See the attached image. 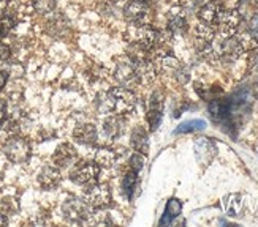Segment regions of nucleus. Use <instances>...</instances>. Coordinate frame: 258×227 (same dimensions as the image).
I'll return each instance as SVG.
<instances>
[{
    "instance_id": "1",
    "label": "nucleus",
    "mask_w": 258,
    "mask_h": 227,
    "mask_svg": "<svg viewBox=\"0 0 258 227\" xmlns=\"http://www.w3.org/2000/svg\"><path fill=\"white\" fill-rule=\"evenodd\" d=\"M252 103L253 92L249 87H244L228 98L212 99L209 104V116L227 133H233L238 128V125L249 116Z\"/></svg>"
},
{
    "instance_id": "2",
    "label": "nucleus",
    "mask_w": 258,
    "mask_h": 227,
    "mask_svg": "<svg viewBox=\"0 0 258 227\" xmlns=\"http://www.w3.org/2000/svg\"><path fill=\"white\" fill-rule=\"evenodd\" d=\"M135 95L127 87H114L108 92L98 95L95 106L102 113H117L125 116L135 109Z\"/></svg>"
},
{
    "instance_id": "3",
    "label": "nucleus",
    "mask_w": 258,
    "mask_h": 227,
    "mask_svg": "<svg viewBox=\"0 0 258 227\" xmlns=\"http://www.w3.org/2000/svg\"><path fill=\"white\" fill-rule=\"evenodd\" d=\"M114 76L122 84V87H127V88H132L140 82L137 65H135V62L128 55H120L114 59Z\"/></svg>"
},
{
    "instance_id": "4",
    "label": "nucleus",
    "mask_w": 258,
    "mask_h": 227,
    "mask_svg": "<svg viewBox=\"0 0 258 227\" xmlns=\"http://www.w3.org/2000/svg\"><path fill=\"white\" fill-rule=\"evenodd\" d=\"M122 16L128 24H148L151 7L148 0H128L122 10Z\"/></svg>"
},
{
    "instance_id": "5",
    "label": "nucleus",
    "mask_w": 258,
    "mask_h": 227,
    "mask_svg": "<svg viewBox=\"0 0 258 227\" xmlns=\"http://www.w3.org/2000/svg\"><path fill=\"white\" fill-rule=\"evenodd\" d=\"M84 200L94 208H106L113 202V192H111V188L108 185L92 183L86 189Z\"/></svg>"
},
{
    "instance_id": "6",
    "label": "nucleus",
    "mask_w": 258,
    "mask_h": 227,
    "mask_svg": "<svg viewBox=\"0 0 258 227\" xmlns=\"http://www.w3.org/2000/svg\"><path fill=\"white\" fill-rule=\"evenodd\" d=\"M89 203L84 199H78V197H70L62 203V214L67 221L70 222H83L91 216V211H89Z\"/></svg>"
},
{
    "instance_id": "7",
    "label": "nucleus",
    "mask_w": 258,
    "mask_h": 227,
    "mask_svg": "<svg viewBox=\"0 0 258 227\" xmlns=\"http://www.w3.org/2000/svg\"><path fill=\"white\" fill-rule=\"evenodd\" d=\"M100 175V166L94 161H86V163H80V164H76L73 167V170L70 172V178L72 181H75L76 185H92L97 181Z\"/></svg>"
},
{
    "instance_id": "8",
    "label": "nucleus",
    "mask_w": 258,
    "mask_h": 227,
    "mask_svg": "<svg viewBox=\"0 0 258 227\" xmlns=\"http://www.w3.org/2000/svg\"><path fill=\"white\" fill-rule=\"evenodd\" d=\"M242 22V16L238 8H222L216 24L222 35H236Z\"/></svg>"
},
{
    "instance_id": "9",
    "label": "nucleus",
    "mask_w": 258,
    "mask_h": 227,
    "mask_svg": "<svg viewBox=\"0 0 258 227\" xmlns=\"http://www.w3.org/2000/svg\"><path fill=\"white\" fill-rule=\"evenodd\" d=\"M5 156L11 163L15 164H24L29 158H30V145L26 139L22 138H11L7 144H5Z\"/></svg>"
},
{
    "instance_id": "10",
    "label": "nucleus",
    "mask_w": 258,
    "mask_h": 227,
    "mask_svg": "<svg viewBox=\"0 0 258 227\" xmlns=\"http://www.w3.org/2000/svg\"><path fill=\"white\" fill-rule=\"evenodd\" d=\"M157 68H159V71H162L165 76L174 77L179 82H187V79H188L185 68L179 63V60L174 59L171 54H163L159 59Z\"/></svg>"
},
{
    "instance_id": "11",
    "label": "nucleus",
    "mask_w": 258,
    "mask_h": 227,
    "mask_svg": "<svg viewBox=\"0 0 258 227\" xmlns=\"http://www.w3.org/2000/svg\"><path fill=\"white\" fill-rule=\"evenodd\" d=\"M163 116V95L160 92H154L149 99V109H148V123L151 131L159 128Z\"/></svg>"
},
{
    "instance_id": "12",
    "label": "nucleus",
    "mask_w": 258,
    "mask_h": 227,
    "mask_svg": "<svg viewBox=\"0 0 258 227\" xmlns=\"http://www.w3.org/2000/svg\"><path fill=\"white\" fill-rule=\"evenodd\" d=\"M78 160V152L72 144H60L52 155V163L57 167H69Z\"/></svg>"
},
{
    "instance_id": "13",
    "label": "nucleus",
    "mask_w": 258,
    "mask_h": 227,
    "mask_svg": "<svg viewBox=\"0 0 258 227\" xmlns=\"http://www.w3.org/2000/svg\"><path fill=\"white\" fill-rule=\"evenodd\" d=\"M62 181V175H60V170L57 166H46L40 170L38 174V185L43 189H55Z\"/></svg>"
},
{
    "instance_id": "14",
    "label": "nucleus",
    "mask_w": 258,
    "mask_h": 227,
    "mask_svg": "<svg viewBox=\"0 0 258 227\" xmlns=\"http://www.w3.org/2000/svg\"><path fill=\"white\" fill-rule=\"evenodd\" d=\"M216 144L209 141L208 138H201L195 142V155H197V160L200 164L208 166L216 156Z\"/></svg>"
},
{
    "instance_id": "15",
    "label": "nucleus",
    "mask_w": 258,
    "mask_h": 227,
    "mask_svg": "<svg viewBox=\"0 0 258 227\" xmlns=\"http://www.w3.org/2000/svg\"><path fill=\"white\" fill-rule=\"evenodd\" d=\"M73 139L83 145H94L98 139V131L92 123H81L73 130Z\"/></svg>"
},
{
    "instance_id": "16",
    "label": "nucleus",
    "mask_w": 258,
    "mask_h": 227,
    "mask_svg": "<svg viewBox=\"0 0 258 227\" xmlns=\"http://www.w3.org/2000/svg\"><path fill=\"white\" fill-rule=\"evenodd\" d=\"M187 15L182 7H174L168 13V30L171 33H182L187 30Z\"/></svg>"
},
{
    "instance_id": "17",
    "label": "nucleus",
    "mask_w": 258,
    "mask_h": 227,
    "mask_svg": "<svg viewBox=\"0 0 258 227\" xmlns=\"http://www.w3.org/2000/svg\"><path fill=\"white\" fill-rule=\"evenodd\" d=\"M125 127H127V120L122 119V116L114 113V116H111L109 119L105 120L103 133L109 139H117V138H120V136H124V133L127 130Z\"/></svg>"
},
{
    "instance_id": "18",
    "label": "nucleus",
    "mask_w": 258,
    "mask_h": 227,
    "mask_svg": "<svg viewBox=\"0 0 258 227\" xmlns=\"http://www.w3.org/2000/svg\"><path fill=\"white\" fill-rule=\"evenodd\" d=\"M220 11H222L220 4L216 2V0H212V2H208L205 5H200L198 19H200V22H203V24L214 26L217 22V19H219Z\"/></svg>"
},
{
    "instance_id": "19",
    "label": "nucleus",
    "mask_w": 258,
    "mask_h": 227,
    "mask_svg": "<svg viewBox=\"0 0 258 227\" xmlns=\"http://www.w3.org/2000/svg\"><path fill=\"white\" fill-rule=\"evenodd\" d=\"M46 30L51 37H62L69 32V22L62 15L49 13V18L46 21Z\"/></svg>"
},
{
    "instance_id": "20",
    "label": "nucleus",
    "mask_w": 258,
    "mask_h": 227,
    "mask_svg": "<svg viewBox=\"0 0 258 227\" xmlns=\"http://www.w3.org/2000/svg\"><path fill=\"white\" fill-rule=\"evenodd\" d=\"M130 144H132V149L135 152H140L143 155H146L149 152V138H148V133H146L144 128L137 127L132 131L130 136Z\"/></svg>"
},
{
    "instance_id": "21",
    "label": "nucleus",
    "mask_w": 258,
    "mask_h": 227,
    "mask_svg": "<svg viewBox=\"0 0 258 227\" xmlns=\"http://www.w3.org/2000/svg\"><path fill=\"white\" fill-rule=\"evenodd\" d=\"M117 161V153L109 147H100L95 152V163L100 167H113Z\"/></svg>"
},
{
    "instance_id": "22",
    "label": "nucleus",
    "mask_w": 258,
    "mask_h": 227,
    "mask_svg": "<svg viewBox=\"0 0 258 227\" xmlns=\"http://www.w3.org/2000/svg\"><path fill=\"white\" fill-rule=\"evenodd\" d=\"M181 210H182V203L181 200L177 199H170L165 207V211H163V216L160 219V225H168L171 224L174 218H177L179 214H181Z\"/></svg>"
},
{
    "instance_id": "23",
    "label": "nucleus",
    "mask_w": 258,
    "mask_h": 227,
    "mask_svg": "<svg viewBox=\"0 0 258 227\" xmlns=\"http://www.w3.org/2000/svg\"><path fill=\"white\" fill-rule=\"evenodd\" d=\"M137 183H138V172H137V170L130 169L128 172L125 174V177L122 178V192H124V196L127 199L133 197Z\"/></svg>"
},
{
    "instance_id": "24",
    "label": "nucleus",
    "mask_w": 258,
    "mask_h": 227,
    "mask_svg": "<svg viewBox=\"0 0 258 227\" xmlns=\"http://www.w3.org/2000/svg\"><path fill=\"white\" fill-rule=\"evenodd\" d=\"M205 128H206L205 120H200V119L187 120L174 130V134H188V133H195V131H203Z\"/></svg>"
},
{
    "instance_id": "25",
    "label": "nucleus",
    "mask_w": 258,
    "mask_h": 227,
    "mask_svg": "<svg viewBox=\"0 0 258 227\" xmlns=\"http://www.w3.org/2000/svg\"><path fill=\"white\" fill-rule=\"evenodd\" d=\"M223 207H225V211L230 216H238L242 208V197L239 194H230L228 197H225Z\"/></svg>"
},
{
    "instance_id": "26",
    "label": "nucleus",
    "mask_w": 258,
    "mask_h": 227,
    "mask_svg": "<svg viewBox=\"0 0 258 227\" xmlns=\"http://www.w3.org/2000/svg\"><path fill=\"white\" fill-rule=\"evenodd\" d=\"M32 7L38 15H49L55 8V0H32Z\"/></svg>"
},
{
    "instance_id": "27",
    "label": "nucleus",
    "mask_w": 258,
    "mask_h": 227,
    "mask_svg": "<svg viewBox=\"0 0 258 227\" xmlns=\"http://www.w3.org/2000/svg\"><path fill=\"white\" fill-rule=\"evenodd\" d=\"M130 167L133 169V170H141L143 169V166H144V155L143 153H140V152H135L132 156H130Z\"/></svg>"
},
{
    "instance_id": "28",
    "label": "nucleus",
    "mask_w": 258,
    "mask_h": 227,
    "mask_svg": "<svg viewBox=\"0 0 258 227\" xmlns=\"http://www.w3.org/2000/svg\"><path fill=\"white\" fill-rule=\"evenodd\" d=\"M247 33L258 43V15L252 16L247 26Z\"/></svg>"
},
{
    "instance_id": "29",
    "label": "nucleus",
    "mask_w": 258,
    "mask_h": 227,
    "mask_svg": "<svg viewBox=\"0 0 258 227\" xmlns=\"http://www.w3.org/2000/svg\"><path fill=\"white\" fill-rule=\"evenodd\" d=\"M10 55H11V52H10V48H8V46H4V44H0V63H5V62H8Z\"/></svg>"
},
{
    "instance_id": "30",
    "label": "nucleus",
    "mask_w": 258,
    "mask_h": 227,
    "mask_svg": "<svg viewBox=\"0 0 258 227\" xmlns=\"http://www.w3.org/2000/svg\"><path fill=\"white\" fill-rule=\"evenodd\" d=\"M222 8H236L238 4H241V0H217Z\"/></svg>"
},
{
    "instance_id": "31",
    "label": "nucleus",
    "mask_w": 258,
    "mask_h": 227,
    "mask_svg": "<svg viewBox=\"0 0 258 227\" xmlns=\"http://www.w3.org/2000/svg\"><path fill=\"white\" fill-rule=\"evenodd\" d=\"M7 81H8V71L0 70V92H2L4 87L7 85Z\"/></svg>"
},
{
    "instance_id": "32",
    "label": "nucleus",
    "mask_w": 258,
    "mask_h": 227,
    "mask_svg": "<svg viewBox=\"0 0 258 227\" xmlns=\"http://www.w3.org/2000/svg\"><path fill=\"white\" fill-rule=\"evenodd\" d=\"M241 2L252 7V8H258V0H241Z\"/></svg>"
},
{
    "instance_id": "33",
    "label": "nucleus",
    "mask_w": 258,
    "mask_h": 227,
    "mask_svg": "<svg viewBox=\"0 0 258 227\" xmlns=\"http://www.w3.org/2000/svg\"><path fill=\"white\" fill-rule=\"evenodd\" d=\"M253 66L258 70V48H255V54H253Z\"/></svg>"
},
{
    "instance_id": "34",
    "label": "nucleus",
    "mask_w": 258,
    "mask_h": 227,
    "mask_svg": "<svg viewBox=\"0 0 258 227\" xmlns=\"http://www.w3.org/2000/svg\"><path fill=\"white\" fill-rule=\"evenodd\" d=\"M7 224V218H5V214L0 213V225H5Z\"/></svg>"
},
{
    "instance_id": "35",
    "label": "nucleus",
    "mask_w": 258,
    "mask_h": 227,
    "mask_svg": "<svg viewBox=\"0 0 258 227\" xmlns=\"http://www.w3.org/2000/svg\"><path fill=\"white\" fill-rule=\"evenodd\" d=\"M195 4H198V5H205V4H208V2H212V0H194Z\"/></svg>"
},
{
    "instance_id": "36",
    "label": "nucleus",
    "mask_w": 258,
    "mask_h": 227,
    "mask_svg": "<svg viewBox=\"0 0 258 227\" xmlns=\"http://www.w3.org/2000/svg\"><path fill=\"white\" fill-rule=\"evenodd\" d=\"M256 95H258V82H256Z\"/></svg>"
},
{
    "instance_id": "37",
    "label": "nucleus",
    "mask_w": 258,
    "mask_h": 227,
    "mask_svg": "<svg viewBox=\"0 0 258 227\" xmlns=\"http://www.w3.org/2000/svg\"><path fill=\"white\" fill-rule=\"evenodd\" d=\"M148 2H155V0H148Z\"/></svg>"
},
{
    "instance_id": "38",
    "label": "nucleus",
    "mask_w": 258,
    "mask_h": 227,
    "mask_svg": "<svg viewBox=\"0 0 258 227\" xmlns=\"http://www.w3.org/2000/svg\"><path fill=\"white\" fill-rule=\"evenodd\" d=\"M0 2H2V0H0Z\"/></svg>"
},
{
    "instance_id": "39",
    "label": "nucleus",
    "mask_w": 258,
    "mask_h": 227,
    "mask_svg": "<svg viewBox=\"0 0 258 227\" xmlns=\"http://www.w3.org/2000/svg\"><path fill=\"white\" fill-rule=\"evenodd\" d=\"M256 150H258V149H256Z\"/></svg>"
}]
</instances>
